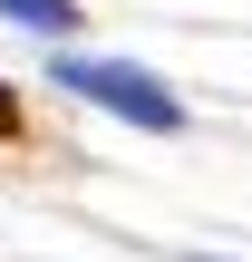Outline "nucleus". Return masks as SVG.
I'll use <instances>...</instances> for the list:
<instances>
[{"label": "nucleus", "mask_w": 252, "mask_h": 262, "mask_svg": "<svg viewBox=\"0 0 252 262\" xmlns=\"http://www.w3.org/2000/svg\"><path fill=\"white\" fill-rule=\"evenodd\" d=\"M10 136H19V88L0 78V146H10Z\"/></svg>", "instance_id": "nucleus-3"}, {"label": "nucleus", "mask_w": 252, "mask_h": 262, "mask_svg": "<svg viewBox=\"0 0 252 262\" xmlns=\"http://www.w3.org/2000/svg\"><path fill=\"white\" fill-rule=\"evenodd\" d=\"M0 19H19V29H68L78 0H0Z\"/></svg>", "instance_id": "nucleus-2"}, {"label": "nucleus", "mask_w": 252, "mask_h": 262, "mask_svg": "<svg viewBox=\"0 0 252 262\" xmlns=\"http://www.w3.org/2000/svg\"><path fill=\"white\" fill-rule=\"evenodd\" d=\"M49 88H78L87 107L126 117V126H146V136H175V126H185V97H175L155 68H136V58H58Z\"/></svg>", "instance_id": "nucleus-1"}]
</instances>
